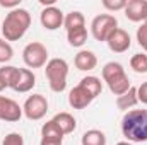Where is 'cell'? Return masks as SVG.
<instances>
[{
	"label": "cell",
	"instance_id": "1",
	"mask_svg": "<svg viewBox=\"0 0 147 145\" xmlns=\"http://www.w3.org/2000/svg\"><path fill=\"white\" fill-rule=\"evenodd\" d=\"M121 133L130 144L147 142V109H130L121 118Z\"/></svg>",
	"mask_w": 147,
	"mask_h": 145
},
{
	"label": "cell",
	"instance_id": "2",
	"mask_svg": "<svg viewBox=\"0 0 147 145\" xmlns=\"http://www.w3.org/2000/svg\"><path fill=\"white\" fill-rule=\"evenodd\" d=\"M29 26H31V14L26 9L19 7L5 15L2 22V34L5 41H19L28 33Z\"/></svg>",
	"mask_w": 147,
	"mask_h": 145
},
{
	"label": "cell",
	"instance_id": "3",
	"mask_svg": "<svg viewBox=\"0 0 147 145\" xmlns=\"http://www.w3.org/2000/svg\"><path fill=\"white\" fill-rule=\"evenodd\" d=\"M103 80L106 82L111 94H115L116 97L125 94L132 87V84H130V80L125 73L123 65L118 63V62H108L103 67Z\"/></svg>",
	"mask_w": 147,
	"mask_h": 145
},
{
	"label": "cell",
	"instance_id": "4",
	"mask_svg": "<svg viewBox=\"0 0 147 145\" xmlns=\"http://www.w3.org/2000/svg\"><path fill=\"white\" fill-rule=\"evenodd\" d=\"M45 75L48 79L50 89L53 92H63L67 89V77H69V63L63 58H51L46 63Z\"/></svg>",
	"mask_w": 147,
	"mask_h": 145
},
{
	"label": "cell",
	"instance_id": "5",
	"mask_svg": "<svg viewBox=\"0 0 147 145\" xmlns=\"http://www.w3.org/2000/svg\"><path fill=\"white\" fill-rule=\"evenodd\" d=\"M22 60L28 68H41L48 63V50L43 43L33 41L22 50Z\"/></svg>",
	"mask_w": 147,
	"mask_h": 145
},
{
	"label": "cell",
	"instance_id": "6",
	"mask_svg": "<svg viewBox=\"0 0 147 145\" xmlns=\"http://www.w3.org/2000/svg\"><path fill=\"white\" fill-rule=\"evenodd\" d=\"M118 28V21L111 14H99L91 22V34L96 41H106L110 34Z\"/></svg>",
	"mask_w": 147,
	"mask_h": 145
},
{
	"label": "cell",
	"instance_id": "7",
	"mask_svg": "<svg viewBox=\"0 0 147 145\" xmlns=\"http://www.w3.org/2000/svg\"><path fill=\"white\" fill-rule=\"evenodd\" d=\"M46 111H48V99L43 94H33V96H29L26 99L24 106H22V113L31 121H38V119L45 118Z\"/></svg>",
	"mask_w": 147,
	"mask_h": 145
},
{
	"label": "cell",
	"instance_id": "8",
	"mask_svg": "<svg viewBox=\"0 0 147 145\" xmlns=\"http://www.w3.org/2000/svg\"><path fill=\"white\" fill-rule=\"evenodd\" d=\"M63 19H65L63 12H62L58 7H55V5L43 9L41 14H39V22H41V26H43L45 29H48V31H55V29L62 28V26H63Z\"/></svg>",
	"mask_w": 147,
	"mask_h": 145
},
{
	"label": "cell",
	"instance_id": "9",
	"mask_svg": "<svg viewBox=\"0 0 147 145\" xmlns=\"http://www.w3.org/2000/svg\"><path fill=\"white\" fill-rule=\"evenodd\" d=\"M21 118H22V108L14 99L0 96V119L9 121V123H16Z\"/></svg>",
	"mask_w": 147,
	"mask_h": 145
},
{
	"label": "cell",
	"instance_id": "10",
	"mask_svg": "<svg viewBox=\"0 0 147 145\" xmlns=\"http://www.w3.org/2000/svg\"><path fill=\"white\" fill-rule=\"evenodd\" d=\"M106 43H108V48H110L113 53H125L130 48L132 39H130V34L125 29L116 28L110 34V38L106 39Z\"/></svg>",
	"mask_w": 147,
	"mask_h": 145
},
{
	"label": "cell",
	"instance_id": "11",
	"mask_svg": "<svg viewBox=\"0 0 147 145\" xmlns=\"http://www.w3.org/2000/svg\"><path fill=\"white\" fill-rule=\"evenodd\" d=\"M125 17L132 22H146L147 21V0H130L123 9Z\"/></svg>",
	"mask_w": 147,
	"mask_h": 145
},
{
	"label": "cell",
	"instance_id": "12",
	"mask_svg": "<svg viewBox=\"0 0 147 145\" xmlns=\"http://www.w3.org/2000/svg\"><path fill=\"white\" fill-rule=\"evenodd\" d=\"M94 101V97L79 84V85H75L72 91L69 92V104L72 106L74 109H84L87 108L91 103Z\"/></svg>",
	"mask_w": 147,
	"mask_h": 145
},
{
	"label": "cell",
	"instance_id": "13",
	"mask_svg": "<svg viewBox=\"0 0 147 145\" xmlns=\"http://www.w3.org/2000/svg\"><path fill=\"white\" fill-rule=\"evenodd\" d=\"M36 85V75L29 68H19V75L12 85V91L16 92H29Z\"/></svg>",
	"mask_w": 147,
	"mask_h": 145
},
{
	"label": "cell",
	"instance_id": "14",
	"mask_svg": "<svg viewBox=\"0 0 147 145\" xmlns=\"http://www.w3.org/2000/svg\"><path fill=\"white\" fill-rule=\"evenodd\" d=\"M74 63H75L77 70H80V72H91V70H94L98 67V56L92 51H89V50H82V51H79L75 55Z\"/></svg>",
	"mask_w": 147,
	"mask_h": 145
},
{
	"label": "cell",
	"instance_id": "15",
	"mask_svg": "<svg viewBox=\"0 0 147 145\" xmlns=\"http://www.w3.org/2000/svg\"><path fill=\"white\" fill-rule=\"evenodd\" d=\"M53 121L58 125V128L62 130L63 135L72 133L74 130L77 128V121H75V118H74L70 113H58V114L53 116Z\"/></svg>",
	"mask_w": 147,
	"mask_h": 145
},
{
	"label": "cell",
	"instance_id": "16",
	"mask_svg": "<svg viewBox=\"0 0 147 145\" xmlns=\"http://www.w3.org/2000/svg\"><path fill=\"white\" fill-rule=\"evenodd\" d=\"M137 103H139L137 87H134V85H132L125 94H121V96L116 97V106H118V109H123V111H128L130 108L137 106Z\"/></svg>",
	"mask_w": 147,
	"mask_h": 145
},
{
	"label": "cell",
	"instance_id": "17",
	"mask_svg": "<svg viewBox=\"0 0 147 145\" xmlns=\"http://www.w3.org/2000/svg\"><path fill=\"white\" fill-rule=\"evenodd\" d=\"M63 28L67 29V33L75 31V29H80V28H86V19H84V14L79 12V10H72L65 15L63 19Z\"/></svg>",
	"mask_w": 147,
	"mask_h": 145
},
{
	"label": "cell",
	"instance_id": "18",
	"mask_svg": "<svg viewBox=\"0 0 147 145\" xmlns=\"http://www.w3.org/2000/svg\"><path fill=\"white\" fill-rule=\"evenodd\" d=\"M94 99L101 94V91H103V82H101V79H98V77H94V75H87V77H84L80 82H79Z\"/></svg>",
	"mask_w": 147,
	"mask_h": 145
},
{
	"label": "cell",
	"instance_id": "19",
	"mask_svg": "<svg viewBox=\"0 0 147 145\" xmlns=\"http://www.w3.org/2000/svg\"><path fill=\"white\" fill-rule=\"evenodd\" d=\"M82 145H106V135L101 130H87L82 138H80Z\"/></svg>",
	"mask_w": 147,
	"mask_h": 145
},
{
	"label": "cell",
	"instance_id": "20",
	"mask_svg": "<svg viewBox=\"0 0 147 145\" xmlns=\"http://www.w3.org/2000/svg\"><path fill=\"white\" fill-rule=\"evenodd\" d=\"M41 138H57V140H63V133L58 128V125L50 119L41 126Z\"/></svg>",
	"mask_w": 147,
	"mask_h": 145
},
{
	"label": "cell",
	"instance_id": "21",
	"mask_svg": "<svg viewBox=\"0 0 147 145\" xmlns=\"http://www.w3.org/2000/svg\"><path fill=\"white\" fill-rule=\"evenodd\" d=\"M67 39H69V44L74 48H80L86 41H87V29L86 28H80V29H75L67 33Z\"/></svg>",
	"mask_w": 147,
	"mask_h": 145
},
{
	"label": "cell",
	"instance_id": "22",
	"mask_svg": "<svg viewBox=\"0 0 147 145\" xmlns=\"http://www.w3.org/2000/svg\"><path fill=\"white\" fill-rule=\"evenodd\" d=\"M17 75H19V68H17V67L3 65V67L0 68V77H2V80H3V82H5V85H7V87H10V89H12V85H14V82H16Z\"/></svg>",
	"mask_w": 147,
	"mask_h": 145
},
{
	"label": "cell",
	"instance_id": "23",
	"mask_svg": "<svg viewBox=\"0 0 147 145\" xmlns=\"http://www.w3.org/2000/svg\"><path fill=\"white\" fill-rule=\"evenodd\" d=\"M130 67L137 73H147V55L146 53H135L130 58Z\"/></svg>",
	"mask_w": 147,
	"mask_h": 145
},
{
	"label": "cell",
	"instance_id": "24",
	"mask_svg": "<svg viewBox=\"0 0 147 145\" xmlns=\"http://www.w3.org/2000/svg\"><path fill=\"white\" fill-rule=\"evenodd\" d=\"M12 56H14V50H12L10 43L0 38V63H7V62H10Z\"/></svg>",
	"mask_w": 147,
	"mask_h": 145
},
{
	"label": "cell",
	"instance_id": "25",
	"mask_svg": "<svg viewBox=\"0 0 147 145\" xmlns=\"http://www.w3.org/2000/svg\"><path fill=\"white\" fill-rule=\"evenodd\" d=\"M103 7L111 10V12L123 10L127 7V0H103Z\"/></svg>",
	"mask_w": 147,
	"mask_h": 145
},
{
	"label": "cell",
	"instance_id": "26",
	"mask_svg": "<svg viewBox=\"0 0 147 145\" xmlns=\"http://www.w3.org/2000/svg\"><path fill=\"white\" fill-rule=\"evenodd\" d=\"M2 145H24V138H22V135H21V133L12 132V133L5 135L3 144H2Z\"/></svg>",
	"mask_w": 147,
	"mask_h": 145
},
{
	"label": "cell",
	"instance_id": "27",
	"mask_svg": "<svg viewBox=\"0 0 147 145\" xmlns=\"http://www.w3.org/2000/svg\"><path fill=\"white\" fill-rule=\"evenodd\" d=\"M137 41L147 51V22H142V26L137 29Z\"/></svg>",
	"mask_w": 147,
	"mask_h": 145
},
{
	"label": "cell",
	"instance_id": "28",
	"mask_svg": "<svg viewBox=\"0 0 147 145\" xmlns=\"http://www.w3.org/2000/svg\"><path fill=\"white\" fill-rule=\"evenodd\" d=\"M137 97H139V103L147 104V82H142L137 87Z\"/></svg>",
	"mask_w": 147,
	"mask_h": 145
},
{
	"label": "cell",
	"instance_id": "29",
	"mask_svg": "<svg viewBox=\"0 0 147 145\" xmlns=\"http://www.w3.org/2000/svg\"><path fill=\"white\" fill-rule=\"evenodd\" d=\"M21 5V0H12V2H5V0H0V7H5V9H19Z\"/></svg>",
	"mask_w": 147,
	"mask_h": 145
},
{
	"label": "cell",
	"instance_id": "30",
	"mask_svg": "<svg viewBox=\"0 0 147 145\" xmlns=\"http://www.w3.org/2000/svg\"><path fill=\"white\" fill-rule=\"evenodd\" d=\"M39 145H63V140H57V138H41Z\"/></svg>",
	"mask_w": 147,
	"mask_h": 145
},
{
	"label": "cell",
	"instance_id": "31",
	"mask_svg": "<svg viewBox=\"0 0 147 145\" xmlns=\"http://www.w3.org/2000/svg\"><path fill=\"white\" fill-rule=\"evenodd\" d=\"M3 89H7V85H5V82L2 80V77H0V92H2Z\"/></svg>",
	"mask_w": 147,
	"mask_h": 145
},
{
	"label": "cell",
	"instance_id": "32",
	"mask_svg": "<svg viewBox=\"0 0 147 145\" xmlns=\"http://www.w3.org/2000/svg\"><path fill=\"white\" fill-rule=\"evenodd\" d=\"M116 145H134V144H130V142H118Z\"/></svg>",
	"mask_w": 147,
	"mask_h": 145
},
{
	"label": "cell",
	"instance_id": "33",
	"mask_svg": "<svg viewBox=\"0 0 147 145\" xmlns=\"http://www.w3.org/2000/svg\"><path fill=\"white\" fill-rule=\"evenodd\" d=\"M146 22H147V21H146Z\"/></svg>",
	"mask_w": 147,
	"mask_h": 145
}]
</instances>
